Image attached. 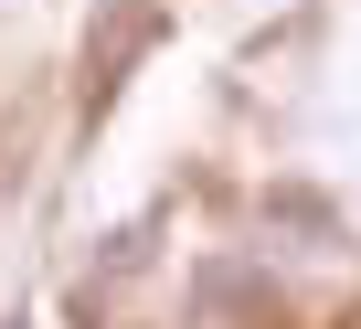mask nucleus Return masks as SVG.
I'll return each instance as SVG.
<instances>
[{
    "instance_id": "f03ea898",
    "label": "nucleus",
    "mask_w": 361,
    "mask_h": 329,
    "mask_svg": "<svg viewBox=\"0 0 361 329\" xmlns=\"http://www.w3.org/2000/svg\"><path fill=\"white\" fill-rule=\"evenodd\" d=\"M149 234H159V213H138V223H117V234L96 244V266H85V287H75V308H96L106 287H128V276L149 266Z\"/></svg>"
},
{
    "instance_id": "f257e3e1",
    "label": "nucleus",
    "mask_w": 361,
    "mask_h": 329,
    "mask_svg": "<svg viewBox=\"0 0 361 329\" xmlns=\"http://www.w3.org/2000/svg\"><path fill=\"white\" fill-rule=\"evenodd\" d=\"M159 32H170V22L149 11V0H106V11L85 22V54H75V75H85V128H96V117L117 106V85H128V64H138V54L159 43Z\"/></svg>"
}]
</instances>
